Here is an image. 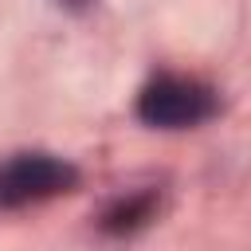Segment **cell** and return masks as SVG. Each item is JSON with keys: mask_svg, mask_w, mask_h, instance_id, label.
Instances as JSON below:
<instances>
[{"mask_svg": "<svg viewBox=\"0 0 251 251\" xmlns=\"http://www.w3.org/2000/svg\"><path fill=\"white\" fill-rule=\"evenodd\" d=\"M157 208H161V200H157L153 188L126 192V196H118V200L106 204V212H102V231H106V235H133V231H141V227H149V224L157 220Z\"/></svg>", "mask_w": 251, "mask_h": 251, "instance_id": "3", "label": "cell"}, {"mask_svg": "<svg viewBox=\"0 0 251 251\" xmlns=\"http://www.w3.org/2000/svg\"><path fill=\"white\" fill-rule=\"evenodd\" d=\"M78 184V169L55 153H12L0 161V212L63 196Z\"/></svg>", "mask_w": 251, "mask_h": 251, "instance_id": "2", "label": "cell"}, {"mask_svg": "<svg viewBox=\"0 0 251 251\" xmlns=\"http://www.w3.org/2000/svg\"><path fill=\"white\" fill-rule=\"evenodd\" d=\"M67 4H75V8H82V4H86V0H67Z\"/></svg>", "mask_w": 251, "mask_h": 251, "instance_id": "4", "label": "cell"}, {"mask_svg": "<svg viewBox=\"0 0 251 251\" xmlns=\"http://www.w3.org/2000/svg\"><path fill=\"white\" fill-rule=\"evenodd\" d=\"M220 110L216 90L188 75H157L137 94V118L157 129H188Z\"/></svg>", "mask_w": 251, "mask_h": 251, "instance_id": "1", "label": "cell"}]
</instances>
